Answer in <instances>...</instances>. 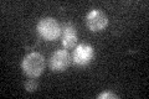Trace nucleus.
Instances as JSON below:
<instances>
[{
  "label": "nucleus",
  "instance_id": "obj_1",
  "mask_svg": "<svg viewBox=\"0 0 149 99\" xmlns=\"http://www.w3.org/2000/svg\"><path fill=\"white\" fill-rule=\"evenodd\" d=\"M22 72L29 78H37L44 73L45 69V58L39 52H31L25 56L21 62Z\"/></svg>",
  "mask_w": 149,
  "mask_h": 99
},
{
  "label": "nucleus",
  "instance_id": "obj_2",
  "mask_svg": "<svg viewBox=\"0 0 149 99\" xmlns=\"http://www.w3.org/2000/svg\"><path fill=\"white\" fill-rule=\"evenodd\" d=\"M36 30H37V34L46 41L57 40L62 32L60 24L54 17L40 19L39 22H37V25H36Z\"/></svg>",
  "mask_w": 149,
  "mask_h": 99
},
{
  "label": "nucleus",
  "instance_id": "obj_3",
  "mask_svg": "<svg viewBox=\"0 0 149 99\" xmlns=\"http://www.w3.org/2000/svg\"><path fill=\"white\" fill-rule=\"evenodd\" d=\"M86 25L91 31L100 32L108 25V17L100 9H93L86 15Z\"/></svg>",
  "mask_w": 149,
  "mask_h": 99
},
{
  "label": "nucleus",
  "instance_id": "obj_4",
  "mask_svg": "<svg viewBox=\"0 0 149 99\" xmlns=\"http://www.w3.org/2000/svg\"><path fill=\"white\" fill-rule=\"evenodd\" d=\"M70 63H71V56L66 50L56 51L49 60V66L54 72H63L68 68Z\"/></svg>",
  "mask_w": 149,
  "mask_h": 99
},
{
  "label": "nucleus",
  "instance_id": "obj_5",
  "mask_svg": "<svg viewBox=\"0 0 149 99\" xmlns=\"http://www.w3.org/2000/svg\"><path fill=\"white\" fill-rule=\"evenodd\" d=\"M93 56H95V50L91 45H86V44H81L76 46L74 48V52L72 56V61L76 66H80V67H85L92 61Z\"/></svg>",
  "mask_w": 149,
  "mask_h": 99
},
{
  "label": "nucleus",
  "instance_id": "obj_6",
  "mask_svg": "<svg viewBox=\"0 0 149 99\" xmlns=\"http://www.w3.org/2000/svg\"><path fill=\"white\" fill-rule=\"evenodd\" d=\"M62 45L65 48H73L77 44V30L72 22L63 24L62 27Z\"/></svg>",
  "mask_w": 149,
  "mask_h": 99
},
{
  "label": "nucleus",
  "instance_id": "obj_7",
  "mask_svg": "<svg viewBox=\"0 0 149 99\" xmlns=\"http://www.w3.org/2000/svg\"><path fill=\"white\" fill-rule=\"evenodd\" d=\"M25 89L26 92H35L37 89V82L35 81V79H29L26 83H25Z\"/></svg>",
  "mask_w": 149,
  "mask_h": 99
},
{
  "label": "nucleus",
  "instance_id": "obj_8",
  "mask_svg": "<svg viewBox=\"0 0 149 99\" xmlns=\"http://www.w3.org/2000/svg\"><path fill=\"white\" fill-rule=\"evenodd\" d=\"M97 98L98 99H117L118 96L114 94V93H112V92H103V93H101Z\"/></svg>",
  "mask_w": 149,
  "mask_h": 99
}]
</instances>
